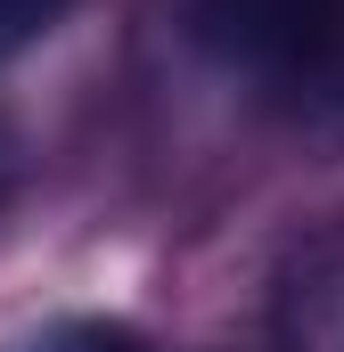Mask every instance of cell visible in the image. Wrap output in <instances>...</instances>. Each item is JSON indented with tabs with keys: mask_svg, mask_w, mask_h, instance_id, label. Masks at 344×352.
<instances>
[{
	"mask_svg": "<svg viewBox=\"0 0 344 352\" xmlns=\"http://www.w3.org/2000/svg\"><path fill=\"white\" fill-rule=\"evenodd\" d=\"M0 156H17V140H8V131H0Z\"/></svg>",
	"mask_w": 344,
	"mask_h": 352,
	"instance_id": "4",
	"label": "cell"
},
{
	"mask_svg": "<svg viewBox=\"0 0 344 352\" xmlns=\"http://www.w3.org/2000/svg\"><path fill=\"white\" fill-rule=\"evenodd\" d=\"M197 33L222 66L255 82L312 90L336 33V0H197Z\"/></svg>",
	"mask_w": 344,
	"mask_h": 352,
	"instance_id": "1",
	"label": "cell"
},
{
	"mask_svg": "<svg viewBox=\"0 0 344 352\" xmlns=\"http://www.w3.org/2000/svg\"><path fill=\"white\" fill-rule=\"evenodd\" d=\"M0 352H148V336L131 320H107V311H58V320L8 336Z\"/></svg>",
	"mask_w": 344,
	"mask_h": 352,
	"instance_id": "2",
	"label": "cell"
},
{
	"mask_svg": "<svg viewBox=\"0 0 344 352\" xmlns=\"http://www.w3.org/2000/svg\"><path fill=\"white\" fill-rule=\"evenodd\" d=\"M66 8H74V0H0V66H8L17 50H33Z\"/></svg>",
	"mask_w": 344,
	"mask_h": 352,
	"instance_id": "3",
	"label": "cell"
}]
</instances>
